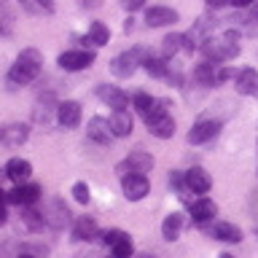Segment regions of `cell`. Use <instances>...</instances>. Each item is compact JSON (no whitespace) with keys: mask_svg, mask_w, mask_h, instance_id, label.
I'll list each match as a JSON object with an SVG mask.
<instances>
[{"mask_svg":"<svg viewBox=\"0 0 258 258\" xmlns=\"http://www.w3.org/2000/svg\"><path fill=\"white\" fill-rule=\"evenodd\" d=\"M40 68H43V56H40L38 48H24V51L16 56V62L11 64V73H8V84L14 86H27L40 76Z\"/></svg>","mask_w":258,"mask_h":258,"instance_id":"6da1fadb","label":"cell"},{"mask_svg":"<svg viewBox=\"0 0 258 258\" xmlns=\"http://www.w3.org/2000/svg\"><path fill=\"white\" fill-rule=\"evenodd\" d=\"M202 51L207 54L210 62H226V59H234V56L239 54V35L237 30H226L221 35L210 38L205 46H202Z\"/></svg>","mask_w":258,"mask_h":258,"instance_id":"7a4b0ae2","label":"cell"},{"mask_svg":"<svg viewBox=\"0 0 258 258\" xmlns=\"http://www.w3.org/2000/svg\"><path fill=\"white\" fill-rule=\"evenodd\" d=\"M145 126H148V132L153 137H159V140H169V137L175 135V118L169 116L164 100H156V108L145 116Z\"/></svg>","mask_w":258,"mask_h":258,"instance_id":"3957f363","label":"cell"},{"mask_svg":"<svg viewBox=\"0 0 258 258\" xmlns=\"http://www.w3.org/2000/svg\"><path fill=\"white\" fill-rule=\"evenodd\" d=\"M151 51H145V48L140 46H135L132 51H124V54H118V56H113V62H110V73L116 78H129V76H135V70L140 68V64L145 59H151Z\"/></svg>","mask_w":258,"mask_h":258,"instance_id":"277c9868","label":"cell"},{"mask_svg":"<svg viewBox=\"0 0 258 258\" xmlns=\"http://www.w3.org/2000/svg\"><path fill=\"white\" fill-rule=\"evenodd\" d=\"M215 22L210 19V16H199L197 22H194V27L183 35L185 40V51H197V48H202L210 40V32H213Z\"/></svg>","mask_w":258,"mask_h":258,"instance_id":"5b68a950","label":"cell"},{"mask_svg":"<svg viewBox=\"0 0 258 258\" xmlns=\"http://www.w3.org/2000/svg\"><path fill=\"white\" fill-rule=\"evenodd\" d=\"M153 169V156L145 151H132L129 156L121 161V164L116 167V172L124 177V175H145Z\"/></svg>","mask_w":258,"mask_h":258,"instance_id":"8992f818","label":"cell"},{"mask_svg":"<svg viewBox=\"0 0 258 258\" xmlns=\"http://www.w3.org/2000/svg\"><path fill=\"white\" fill-rule=\"evenodd\" d=\"M102 242L110 247L113 258H132V253H135V245H132V239H129V234L121 231V229L105 231L102 234Z\"/></svg>","mask_w":258,"mask_h":258,"instance_id":"52a82bcc","label":"cell"},{"mask_svg":"<svg viewBox=\"0 0 258 258\" xmlns=\"http://www.w3.org/2000/svg\"><path fill=\"white\" fill-rule=\"evenodd\" d=\"M56 62H59V68H62V70H68V73H78V70L92 68V62H94V51H84V48H70V51H62Z\"/></svg>","mask_w":258,"mask_h":258,"instance_id":"ba28073f","label":"cell"},{"mask_svg":"<svg viewBox=\"0 0 258 258\" xmlns=\"http://www.w3.org/2000/svg\"><path fill=\"white\" fill-rule=\"evenodd\" d=\"M218 132H221V121H215V118H202V121H197V124L188 129V143H191V145L210 143L213 137H218Z\"/></svg>","mask_w":258,"mask_h":258,"instance_id":"9c48e42d","label":"cell"},{"mask_svg":"<svg viewBox=\"0 0 258 258\" xmlns=\"http://www.w3.org/2000/svg\"><path fill=\"white\" fill-rule=\"evenodd\" d=\"M43 215H46V226H51L54 231H59V229H64V226L70 223V210H68V205H64L62 199H48Z\"/></svg>","mask_w":258,"mask_h":258,"instance_id":"30bf717a","label":"cell"},{"mask_svg":"<svg viewBox=\"0 0 258 258\" xmlns=\"http://www.w3.org/2000/svg\"><path fill=\"white\" fill-rule=\"evenodd\" d=\"M121 191H124V197L129 202H140L151 191V183L145 175H124L121 177Z\"/></svg>","mask_w":258,"mask_h":258,"instance_id":"8fae6325","label":"cell"},{"mask_svg":"<svg viewBox=\"0 0 258 258\" xmlns=\"http://www.w3.org/2000/svg\"><path fill=\"white\" fill-rule=\"evenodd\" d=\"M30 137V126L27 124H6L0 126V145L6 148H19V145L27 143Z\"/></svg>","mask_w":258,"mask_h":258,"instance_id":"7c38bea8","label":"cell"},{"mask_svg":"<svg viewBox=\"0 0 258 258\" xmlns=\"http://www.w3.org/2000/svg\"><path fill=\"white\" fill-rule=\"evenodd\" d=\"M38 199H40V185H35V183H19L14 191H8V202H11V205L30 207V205H35Z\"/></svg>","mask_w":258,"mask_h":258,"instance_id":"4fadbf2b","label":"cell"},{"mask_svg":"<svg viewBox=\"0 0 258 258\" xmlns=\"http://www.w3.org/2000/svg\"><path fill=\"white\" fill-rule=\"evenodd\" d=\"M234 89L245 97H258V70L245 68V70L234 73Z\"/></svg>","mask_w":258,"mask_h":258,"instance_id":"5bb4252c","label":"cell"},{"mask_svg":"<svg viewBox=\"0 0 258 258\" xmlns=\"http://www.w3.org/2000/svg\"><path fill=\"white\" fill-rule=\"evenodd\" d=\"M177 22V11L169 6H151L145 11V24L148 27H167V24H175Z\"/></svg>","mask_w":258,"mask_h":258,"instance_id":"9a60e30c","label":"cell"},{"mask_svg":"<svg viewBox=\"0 0 258 258\" xmlns=\"http://www.w3.org/2000/svg\"><path fill=\"white\" fill-rule=\"evenodd\" d=\"M56 121H59L64 129H76L81 124V105L73 102V100L59 102V108H56Z\"/></svg>","mask_w":258,"mask_h":258,"instance_id":"2e32d148","label":"cell"},{"mask_svg":"<svg viewBox=\"0 0 258 258\" xmlns=\"http://www.w3.org/2000/svg\"><path fill=\"white\" fill-rule=\"evenodd\" d=\"M215 213H218V207H215L213 199L202 197V199H197V202H191V218H194V223L205 226V223H210V221L215 218Z\"/></svg>","mask_w":258,"mask_h":258,"instance_id":"e0dca14e","label":"cell"},{"mask_svg":"<svg viewBox=\"0 0 258 258\" xmlns=\"http://www.w3.org/2000/svg\"><path fill=\"white\" fill-rule=\"evenodd\" d=\"M86 135H89V140H94V143H110V137H113V129H110V121L108 118H102V116H94L92 121H89V126H86Z\"/></svg>","mask_w":258,"mask_h":258,"instance_id":"ac0fdd59","label":"cell"},{"mask_svg":"<svg viewBox=\"0 0 258 258\" xmlns=\"http://www.w3.org/2000/svg\"><path fill=\"white\" fill-rule=\"evenodd\" d=\"M97 94H100V100L108 102V108H113V110H121V108H126V105H129V97L121 92L118 86L102 84V86H97Z\"/></svg>","mask_w":258,"mask_h":258,"instance_id":"d6986e66","label":"cell"},{"mask_svg":"<svg viewBox=\"0 0 258 258\" xmlns=\"http://www.w3.org/2000/svg\"><path fill=\"white\" fill-rule=\"evenodd\" d=\"M6 175L11 177L16 185H19V183H27L30 175H32V164H30L27 159H22V156H14V159L6 164Z\"/></svg>","mask_w":258,"mask_h":258,"instance_id":"ffe728a7","label":"cell"},{"mask_svg":"<svg viewBox=\"0 0 258 258\" xmlns=\"http://www.w3.org/2000/svg\"><path fill=\"white\" fill-rule=\"evenodd\" d=\"M56 108H59V105H54L51 94H46L43 100L35 105V110H32V121H35L38 126H48L56 116Z\"/></svg>","mask_w":258,"mask_h":258,"instance_id":"44dd1931","label":"cell"},{"mask_svg":"<svg viewBox=\"0 0 258 258\" xmlns=\"http://www.w3.org/2000/svg\"><path fill=\"white\" fill-rule=\"evenodd\" d=\"M218 70H221V64H215V62H202L194 68V81L202 86V89H207V86H215L218 84Z\"/></svg>","mask_w":258,"mask_h":258,"instance_id":"7402d4cb","label":"cell"},{"mask_svg":"<svg viewBox=\"0 0 258 258\" xmlns=\"http://www.w3.org/2000/svg\"><path fill=\"white\" fill-rule=\"evenodd\" d=\"M73 237L81 239V242H92L100 237V229H97V221L89 215H81L76 221V229H73Z\"/></svg>","mask_w":258,"mask_h":258,"instance_id":"603a6c76","label":"cell"},{"mask_svg":"<svg viewBox=\"0 0 258 258\" xmlns=\"http://www.w3.org/2000/svg\"><path fill=\"white\" fill-rule=\"evenodd\" d=\"M185 183H188V188H191L194 194H207L210 185H213L210 175H207L202 167H191L188 172H185Z\"/></svg>","mask_w":258,"mask_h":258,"instance_id":"cb8c5ba5","label":"cell"},{"mask_svg":"<svg viewBox=\"0 0 258 258\" xmlns=\"http://www.w3.org/2000/svg\"><path fill=\"white\" fill-rule=\"evenodd\" d=\"M110 129H113V137H129V135H132V116H129L126 108L113 110V116H110Z\"/></svg>","mask_w":258,"mask_h":258,"instance_id":"d4e9b609","label":"cell"},{"mask_svg":"<svg viewBox=\"0 0 258 258\" xmlns=\"http://www.w3.org/2000/svg\"><path fill=\"white\" fill-rule=\"evenodd\" d=\"M183 231V215L180 213H172L164 218V223H161V237H164L167 242H175L177 237H180Z\"/></svg>","mask_w":258,"mask_h":258,"instance_id":"484cf974","label":"cell"},{"mask_svg":"<svg viewBox=\"0 0 258 258\" xmlns=\"http://www.w3.org/2000/svg\"><path fill=\"white\" fill-rule=\"evenodd\" d=\"M210 231H213V237H215V239H221V242H239V239H242V231H239V226H234V223H226V221L215 223Z\"/></svg>","mask_w":258,"mask_h":258,"instance_id":"4316f807","label":"cell"},{"mask_svg":"<svg viewBox=\"0 0 258 258\" xmlns=\"http://www.w3.org/2000/svg\"><path fill=\"white\" fill-rule=\"evenodd\" d=\"M108 40H110V30L105 27L102 22H92V24H89V43L108 46Z\"/></svg>","mask_w":258,"mask_h":258,"instance_id":"83f0119b","label":"cell"},{"mask_svg":"<svg viewBox=\"0 0 258 258\" xmlns=\"http://www.w3.org/2000/svg\"><path fill=\"white\" fill-rule=\"evenodd\" d=\"M185 48V40L180 32H169V35L161 40V51H164V56H175L177 51H183Z\"/></svg>","mask_w":258,"mask_h":258,"instance_id":"f1b7e54d","label":"cell"},{"mask_svg":"<svg viewBox=\"0 0 258 258\" xmlns=\"http://www.w3.org/2000/svg\"><path fill=\"white\" fill-rule=\"evenodd\" d=\"M22 221H24V226H27L30 231H40L46 226V215L43 213H38V210H32V205L22 213Z\"/></svg>","mask_w":258,"mask_h":258,"instance_id":"f546056e","label":"cell"},{"mask_svg":"<svg viewBox=\"0 0 258 258\" xmlns=\"http://www.w3.org/2000/svg\"><path fill=\"white\" fill-rule=\"evenodd\" d=\"M143 68L148 70L153 78H167L169 62H167V59H159V56H151V59H145V62H143Z\"/></svg>","mask_w":258,"mask_h":258,"instance_id":"4dcf8cb0","label":"cell"},{"mask_svg":"<svg viewBox=\"0 0 258 258\" xmlns=\"http://www.w3.org/2000/svg\"><path fill=\"white\" fill-rule=\"evenodd\" d=\"M132 105H135V110H137V113H140V116L145 118V116H148V113H151L153 108H156V100H153L151 94H145V92H137V94L132 97Z\"/></svg>","mask_w":258,"mask_h":258,"instance_id":"1f68e13d","label":"cell"},{"mask_svg":"<svg viewBox=\"0 0 258 258\" xmlns=\"http://www.w3.org/2000/svg\"><path fill=\"white\" fill-rule=\"evenodd\" d=\"M73 199L81 202V205H89V199H92L89 185H86V183H76V185H73Z\"/></svg>","mask_w":258,"mask_h":258,"instance_id":"d6a6232c","label":"cell"},{"mask_svg":"<svg viewBox=\"0 0 258 258\" xmlns=\"http://www.w3.org/2000/svg\"><path fill=\"white\" fill-rule=\"evenodd\" d=\"M6 202H8V191H3V188H0V226H6V221H8Z\"/></svg>","mask_w":258,"mask_h":258,"instance_id":"836d02e7","label":"cell"},{"mask_svg":"<svg viewBox=\"0 0 258 258\" xmlns=\"http://www.w3.org/2000/svg\"><path fill=\"white\" fill-rule=\"evenodd\" d=\"M121 6H124L126 11L132 14V11H140V8L145 6V0H121Z\"/></svg>","mask_w":258,"mask_h":258,"instance_id":"e575fe53","label":"cell"},{"mask_svg":"<svg viewBox=\"0 0 258 258\" xmlns=\"http://www.w3.org/2000/svg\"><path fill=\"white\" fill-rule=\"evenodd\" d=\"M78 6H81V8H89V11H92V8H100V6H102V0H78Z\"/></svg>","mask_w":258,"mask_h":258,"instance_id":"d590c367","label":"cell"},{"mask_svg":"<svg viewBox=\"0 0 258 258\" xmlns=\"http://www.w3.org/2000/svg\"><path fill=\"white\" fill-rule=\"evenodd\" d=\"M35 3H38V8H43L46 14L54 11V0H35Z\"/></svg>","mask_w":258,"mask_h":258,"instance_id":"8d00e7d4","label":"cell"},{"mask_svg":"<svg viewBox=\"0 0 258 258\" xmlns=\"http://www.w3.org/2000/svg\"><path fill=\"white\" fill-rule=\"evenodd\" d=\"M247 22H258V0L250 6V14H247Z\"/></svg>","mask_w":258,"mask_h":258,"instance_id":"74e56055","label":"cell"},{"mask_svg":"<svg viewBox=\"0 0 258 258\" xmlns=\"http://www.w3.org/2000/svg\"><path fill=\"white\" fill-rule=\"evenodd\" d=\"M229 3H231V0H207V8H223Z\"/></svg>","mask_w":258,"mask_h":258,"instance_id":"f35d334b","label":"cell"},{"mask_svg":"<svg viewBox=\"0 0 258 258\" xmlns=\"http://www.w3.org/2000/svg\"><path fill=\"white\" fill-rule=\"evenodd\" d=\"M255 0H231V6H237V8H250Z\"/></svg>","mask_w":258,"mask_h":258,"instance_id":"ab89813d","label":"cell"},{"mask_svg":"<svg viewBox=\"0 0 258 258\" xmlns=\"http://www.w3.org/2000/svg\"><path fill=\"white\" fill-rule=\"evenodd\" d=\"M16 258H35V255H30V253H19Z\"/></svg>","mask_w":258,"mask_h":258,"instance_id":"60d3db41","label":"cell"},{"mask_svg":"<svg viewBox=\"0 0 258 258\" xmlns=\"http://www.w3.org/2000/svg\"><path fill=\"white\" fill-rule=\"evenodd\" d=\"M221 258H234V255H229V253H223V255H221Z\"/></svg>","mask_w":258,"mask_h":258,"instance_id":"b9f144b4","label":"cell"}]
</instances>
